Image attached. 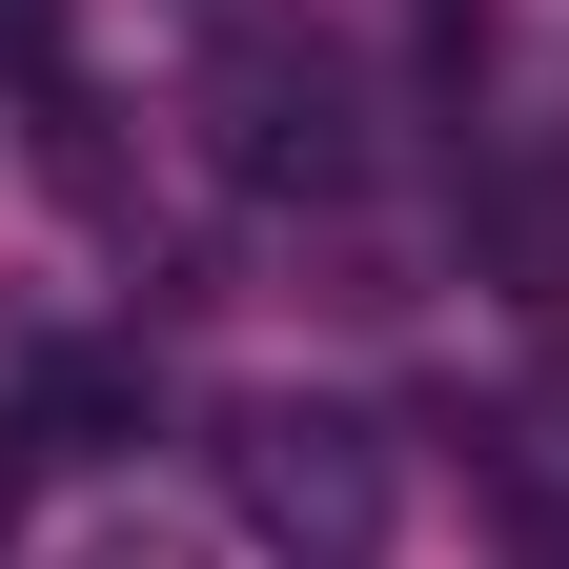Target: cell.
Returning <instances> with one entry per match:
<instances>
[{
	"label": "cell",
	"instance_id": "cell-4",
	"mask_svg": "<svg viewBox=\"0 0 569 569\" xmlns=\"http://www.w3.org/2000/svg\"><path fill=\"white\" fill-rule=\"evenodd\" d=\"M61 41H82V0H0V82H41V102H61Z\"/></svg>",
	"mask_w": 569,
	"mask_h": 569
},
{
	"label": "cell",
	"instance_id": "cell-2",
	"mask_svg": "<svg viewBox=\"0 0 569 569\" xmlns=\"http://www.w3.org/2000/svg\"><path fill=\"white\" fill-rule=\"evenodd\" d=\"M224 488H244V529H264L284 569H367V549H387V427H367V407H306V387L244 407V427H224Z\"/></svg>",
	"mask_w": 569,
	"mask_h": 569
},
{
	"label": "cell",
	"instance_id": "cell-5",
	"mask_svg": "<svg viewBox=\"0 0 569 569\" xmlns=\"http://www.w3.org/2000/svg\"><path fill=\"white\" fill-rule=\"evenodd\" d=\"M61 569H203L183 529H102V549H61Z\"/></svg>",
	"mask_w": 569,
	"mask_h": 569
},
{
	"label": "cell",
	"instance_id": "cell-1",
	"mask_svg": "<svg viewBox=\"0 0 569 569\" xmlns=\"http://www.w3.org/2000/svg\"><path fill=\"white\" fill-rule=\"evenodd\" d=\"M203 142H224L264 203H326L346 163H367V61L306 41V21H224L203 41Z\"/></svg>",
	"mask_w": 569,
	"mask_h": 569
},
{
	"label": "cell",
	"instance_id": "cell-3",
	"mask_svg": "<svg viewBox=\"0 0 569 569\" xmlns=\"http://www.w3.org/2000/svg\"><path fill=\"white\" fill-rule=\"evenodd\" d=\"M468 244H488L509 306H569V163H488L468 183Z\"/></svg>",
	"mask_w": 569,
	"mask_h": 569
},
{
	"label": "cell",
	"instance_id": "cell-6",
	"mask_svg": "<svg viewBox=\"0 0 569 569\" xmlns=\"http://www.w3.org/2000/svg\"><path fill=\"white\" fill-rule=\"evenodd\" d=\"M0 529H21V468H0Z\"/></svg>",
	"mask_w": 569,
	"mask_h": 569
}]
</instances>
